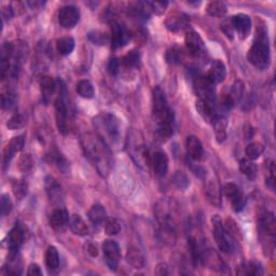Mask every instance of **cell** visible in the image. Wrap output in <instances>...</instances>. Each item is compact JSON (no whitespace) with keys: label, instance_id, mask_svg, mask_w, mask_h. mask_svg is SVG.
Masks as SVG:
<instances>
[{"label":"cell","instance_id":"cell-23","mask_svg":"<svg viewBox=\"0 0 276 276\" xmlns=\"http://www.w3.org/2000/svg\"><path fill=\"white\" fill-rule=\"evenodd\" d=\"M45 264L49 273L55 274L60 270V255L54 246H50L45 252Z\"/></svg>","mask_w":276,"mask_h":276},{"label":"cell","instance_id":"cell-12","mask_svg":"<svg viewBox=\"0 0 276 276\" xmlns=\"http://www.w3.org/2000/svg\"><path fill=\"white\" fill-rule=\"evenodd\" d=\"M50 226L57 232H63L69 226V215L65 208H56L50 216Z\"/></svg>","mask_w":276,"mask_h":276},{"label":"cell","instance_id":"cell-7","mask_svg":"<svg viewBox=\"0 0 276 276\" xmlns=\"http://www.w3.org/2000/svg\"><path fill=\"white\" fill-rule=\"evenodd\" d=\"M31 237V232L22 224H16L9 233V258L16 257L19 249L23 244H25Z\"/></svg>","mask_w":276,"mask_h":276},{"label":"cell","instance_id":"cell-43","mask_svg":"<svg viewBox=\"0 0 276 276\" xmlns=\"http://www.w3.org/2000/svg\"><path fill=\"white\" fill-rule=\"evenodd\" d=\"M220 28H221L222 33H224L229 39L234 38V26H233V22H232V16L225 20V22H222Z\"/></svg>","mask_w":276,"mask_h":276},{"label":"cell","instance_id":"cell-18","mask_svg":"<svg viewBox=\"0 0 276 276\" xmlns=\"http://www.w3.org/2000/svg\"><path fill=\"white\" fill-rule=\"evenodd\" d=\"M165 26L168 31L173 33L184 31V29L189 26V19H188V16L184 13L175 12L171 15H168L165 21Z\"/></svg>","mask_w":276,"mask_h":276},{"label":"cell","instance_id":"cell-46","mask_svg":"<svg viewBox=\"0 0 276 276\" xmlns=\"http://www.w3.org/2000/svg\"><path fill=\"white\" fill-rule=\"evenodd\" d=\"M149 4H150L151 11H154V12L158 15H161L165 12L168 2L167 1H151V2H149Z\"/></svg>","mask_w":276,"mask_h":276},{"label":"cell","instance_id":"cell-36","mask_svg":"<svg viewBox=\"0 0 276 276\" xmlns=\"http://www.w3.org/2000/svg\"><path fill=\"white\" fill-rule=\"evenodd\" d=\"M172 185L176 188L177 190L185 191L190 185L189 178L187 177V175L183 172H176L173 177H172Z\"/></svg>","mask_w":276,"mask_h":276},{"label":"cell","instance_id":"cell-50","mask_svg":"<svg viewBox=\"0 0 276 276\" xmlns=\"http://www.w3.org/2000/svg\"><path fill=\"white\" fill-rule=\"evenodd\" d=\"M85 249L86 251L89 252V254L92 256V257H96L98 255V250H97V247L94 244L92 243H89V244H86L85 245Z\"/></svg>","mask_w":276,"mask_h":276},{"label":"cell","instance_id":"cell-51","mask_svg":"<svg viewBox=\"0 0 276 276\" xmlns=\"http://www.w3.org/2000/svg\"><path fill=\"white\" fill-rule=\"evenodd\" d=\"M13 9L11 5H8V7H5L2 9V16L4 17V19H11V17L13 16Z\"/></svg>","mask_w":276,"mask_h":276},{"label":"cell","instance_id":"cell-22","mask_svg":"<svg viewBox=\"0 0 276 276\" xmlns=\"http://www.w3.org/2000/svg\"><path fill=\"white\" fill-rule=\"evenodd\" d=\"M227 76L226 65L221 61H215L210 67L209 74L207 75L208 79L213 84H218L225 80Z\"/></svg>","mask_w":276,"mask_h":276},{"label":"cell","instance_id":"cell-40","mask_svg":"<svg viewBox=\"0 0 276 276\" xmlns=\"http://www.w3.org/2000/svg\"><path fill=\"white\" fill-rule=\"evenodd\" d=\"M25 118L20 114H16L14 116L11 117V118L8 120L7 123V126L9 130L11 131H15V130H19V128H22L23 126L25 125Z\"/></svg>","mask_w":276,"mask_h":276},{"label":"cell","instance_id":"cell-17","mask_svg":"<svg viewBox=\"0 0 276 276\" xmlns=\"http://www.w3.org/2000/svg\"><path fill=\"white\" fill-rule=\"evenodd\" d=\"M232 22L234 29L237 31L240 39L244 40L249 36L251 31V20L247 14L239 13L236 16H232Z\"/></svg>","mask_w":276,"mask_h":276},{"label":"cell","instance_id":"cell-33","mask_svg":"<svg viewBox=\"0 0 276 276\" xmlns=\"http://www.w3.org/2000/svg\"><path fill=\"white\" fill-rule=\"evenodd\" d=\"M16 104V94L15 92L10 89V87H7L4 89L1 93V106L3 109L10 110L12 109Z\"/></svg>","mask_w":276,"mask_h":276},{"label":"cell","instance_id":"cell-44","mask_svg":"<svg viewBox=\"0 0 276 276\" xmlns=\"http://www.w3.org/2000/svg\"><path fill=\"white\" fill-rule=\"evenodd\" d=\"M12 201L7 195L1 196V216L5 217L10 214V211L12 210Z\"/></svg>","mask_w":276,"mask_h":276},{"label":"cell","instance_id":"cell-16","mask_svg":"<svg viewBox=\"0 0 276 276\" xmlns=\"http://www.w3.org/2000/svg\"><path fill=\"white\" fill-rule=\"evenodd\" d=\"M186 45L192 55L199 56L204 53V49H205L204 41L202 37L195 31H190L187 33Z\"/></svg>","mask_w":276,"mask_h":276},{"label":"cell","instance_id":"cell-5","mask_svg":"<svg viewBox=\"0 0 276 276\" xmlns=\"http://www.w3.org/2000/svg\"><path fill=\"white\" fill-rule=\"evenodd\" d=\"M95 123L98 130L103 131L104 135L108 137L111 143L114 144L118 142L121 135V124L119 119L115 115L105 114L98 116Z\"/></svg>","mask_w":276,"mask_h":276},{"label":"cell","instance_id":"cell-28","mask_svg":"<svg viewBox=\"0 0 276 276\" xmlns=\"http://www.w3.org/2000/svg\"><path fill=\"white\" fill-rule=\"evenodd\" d=\"M55 81L53 80L49 76H43L40 79V87H41V93H42L43 101L48 103L52 96V94L54 93L55 90Z\"/></svg>","mask_w":276,"mask_h":276},{"label":"cell","instance_id":"cell-24","mask_svg":"<svg viewBox=\"0 0 276 276\" xmlns=\"http://www.w3.org/2000/svg\"><path fill=\"white\" fill-rule=\"evenodd\" d=\"M69 228L76 236L84 237L89 234V227L85 224V221L81 218L79 215H73L69 218Z\"/></svg>","mask_w":276,"mask_h":276},{"label":"cell","instance_id":"cell-21","mask_svg":"<svg viewBox=\"0 0 276 276\" xmlns=\"http://www.w3.org/2000/svg\"><path fill=\"white\" fill-rule=\"evenodd\" d=\"M258 226L263 233L274 237L276 233V220L274 214L270 213V211L261 214L259 219H258Z\"/></svg>","mask_w":276,"mask_h":276},{"label":"cell","instance_id":"cell-13","mask_svg":"<svg viewBox=\"0 0 276 276\" xmlns=\"http://www.w3.org/2000/svg\"><path fill=\"white\" fill-rule=\"evenodd\" d=\"M150 164L158 177H164L168 171V158L163 151H156L150 156Z\"/></svg>","mask_w":276,"mask_h":276},{"label":"cell","instance_id":"cell-10","mask_svg":"<svg viewBox=\"0 0 276 276\" xmlns=\"http://www.w3.org/2000/svg\"><path fill=\"white\" fill-rule=\"evenodd\" d=\"M224 193L225 196L230 199L231 206L236 211H242L245 207L246 198L244 197V193L240 190V188L232 183L226 184L224 187Z\"/></svg>","mask_w":276,"mask_h":276},{"label":"cell","instance_id":"cell-41","mask_svg":"<svg viewBox=\"0 0 276 276\" xmlns=\"http://www.w3.org/2000/svg\"><path fill=\"white\" fill-rule=\"evenodd\" d=\"M33 166H34V158L29 154L23 155L20 158L19 162H17V167H19L20 171L23 172V173H26L28 171H31Z\"/></svg>","mask_w":276,"mask_h":276},{"label":"cell","instance_id":"cell-30","mask_svg":"<svg viewBox=\"0 0 276 276\" xmlns=\"http://www.w3.org/2000/svg\"><path fill=\"white\" fill-rule=\"evenodd\" d=\"M262 268L255 262H244L237 268V275H261Z\"/></svg>","mask_w":276,"mask_h":276},{"label":"cell","instance_id":"cell-37","mask_svg":"<svg viewBox=\"0 0 276 276\" xmlns=\"http://www.w3.org/2000/svg\"><path fill=\"white\" fill-rule=\"evenodd\" d=\"M264 151V147L262 144L260 143H251L249 144L247 147H246V156H247V158L250 161L257 160Z\"/></svg>","mask_w":276,"mask_h":276},{"label":"cell","instance_id":"cell-14","mask_svg":"<svg viewBox=\"0 0 276 276\" xmlns=\"http://www.w3.org/2000/svg\"><path fill=\"white\" fill-rule=\"evenodd\" d=\"M25 145V138L24 135H20V136L13 137L10 140L9 144L5 146V148L3 150V165H8L10 161L12 160L15 154L20 152L23 147Z\"/></svg>","mask_w":276,"mask_h":276},{"label":"cell","instance_id":"cell-9","mask_svg":"<svg viewBox=\"0 0 276 276\" xmlns=\"http://www.w3.org/2000/svg\"><path fill=\"white\" fill-rule=\"evenodd\" d=\"M103 254L105 261L111 271H116L118 269L120 261V248L114 239H106L103 243Z\"/></svg>","mask_w":276,"mask_h":276},{"label":"cell","instance_id":"cell-32","mask_svg":"<svg viewBox=\"0 0 276 276\" xmlns=\"http://www.w3.org/2000/svg\"><path fill=\"white\" fill-rule=\"evenodd\" d=\"M206 13L214 17H224L227 14V5L221 1H211L206 5Z\"/></svg>","mask_w":276,"mask_h":276},{"label":"cell","instance_id":"cell-19","mask_svg":"<svg viewBox=\"0 0 276 276\" xmlns=\"http://www.w3.org/2000/svg\"><path fill=\"white\" fill-rule=\"evenodd\" d=\"M205 195L208 201L215 205V206H220L221 204V190L218 180L215 177H211L205 184Z\"/></svg>","mask_w":276,"mask_h":276},{"label":"cell","instance_id":"cell-48","mask_svg":"<svg viewBox=\"0 0 276 276\" xmlns=\"http://www.w3.org/2000/svg\"><path fill=\"white\" fill-rule=\"evenodd\" d=\"M121 68H122L121 58H117V57L111 58L109 62V65H108V69H109L110 74L117 76L121 72Z\"/></svg>","mask_w":276,"mask_h":276},{"label":"cell","instance_id":"cell-31","mask_svg":"<svg viewBox=\"0 0 276 276\" xmlns=\"http://www.w3.org/2000/svg\"><path fill=\"white\" fill-rule=\"evenodd\" d=\"M56 49L62 55H69L75 49V40L72 37H63L56 41Z\"/></svg>","mask_w":276,"mask_h":276},{"label":"cell","instance_id":"cell-26","mask_svg":"<svg viewBox=\"0 0 276 276\" xmlns=\"http://www.w3.org/2000/svg\"><path fill=\"white\" fill-rule=\"evenodd\" d=\"M126 260L135 269H143L146 264L143 254L136 247H130L127 249Z\"/></svg>","mask_w":276,"mask_h":276},{"label":"cell","instance_id":"cell-29","mask_svg":"<svg viewBox=\"0 0 276 276\" xmlns=\"http://www.w3.org/2000/svg\"><path fill=\"white\" fill-rule=\"evenodd\" d=\"M123 67L127 69H133L139 66L140 63V53L137 50H132L126 55L121 58Z\"/></svg>","mask_w":276,"mask_h":276},{"label":"cell","instance_id":"cell-47","mask_svg":"<svg viewBox=\"0 0 276 276\" xmlns=\"http://www.w3.org/2000/svg\"><path fill=\"white\" fill-rule=\"evenodd\" d=\"M181 53L177 48H171L166 53V61L171 64H177L180 62Z\"/></svg>","mask_w":276,"mask_h":276},{"label":"cell","instance_id":"cell-52","mask_svg":"<svg viewBox=\"0 0 276 276\" xmlns=\"http://www.w3.org/2000/svg\"><path fill=\"white\" fill-rule=\"evenodd\" d=\"M156 273L158 274V275H165V274H168V272H167V268H166V266L164 263H160L158 264V266L157 267V271H156Z\"/></svg>","mask_w":276,"mask_h":276},{"label":"cell","instance_id":"cell-11","mask_svg":"<svg viewBox=\"0 0 276 276\" xmlns=\"http://www.w3.org/2000/svg\"><path fill=\"white\" fill-rule=\"evenodd\" d=\"M80 20V11L75 5H66L60 10L58 13V22L62 27L70 29L74 28Z\"/></svg>","mask_w":276,"mask_h":276},{"label":"cell","instance_id":"cell-35","mask_svg":"<svg viewBox=\"0 0 276 276\" xmlns=\"http://www.w3.org/2000/svg\"><path fill=\"white\" fill-rule=\"evenodd\" d=\"M239 171L249 179H254L257 176V165L248 158H243L239 161Z\"/></svg>","mask_w":276,"mask_h":276},{"label":"cell","instance_id":"cell-8","mask_svg":"<svg viewBox=\"0 0 276 276\" xmlns=\"http://www.w3.org/2000/svg\"><path fill=\"white\" fill-rule=\"evenodd\" d=\"M132 35L130 31L118 22H111V48L119 49L127 44L131 40Z\"/></svg>","mask_w":276,"mask_h":276},{"label":"cell","instance_id":"cell-2","mask_svg":"<svg viewBox=\"0 0 276 276\" xmlns=\"http://www.w3.org/2000/svg\"><path fill=\"white\" fill-rule=\"evenodd\" d=\"M81 144L85 157L96 167L98 173L102 176L107 175L110 168L109 152L101 137L94 136L93 134H85L82 136Z\"/></svg>","mask_w":276,"mask_h":276},{"label":"cell","instance_id":"cell-25","mask_svg":"<svg viewBox=\"0 0 276 276\" xmlns=\"http://www.w3.org/2000/svg\"><path fill=\"white\" fill-rule=\"evenodd\" d=\"M215 137L218 143H224L227 138V120L224 116H217L213 120Z\"/></svg>","mask_w":276,"mask_h":276},{"label":"cell","instance_id":"cell-42","mask_svg":"<svg viewBox=\"0 0 276 276\" xmlns=\"http://www.w3.org/2000/svg\"><path fill=\"white\" fill-rule=\"evenodd\" d=\"M87 38L91 41L93 44H97V45H103L106 44L108 40V36L103 32L99 31H93L91 33H89L87 35Z\"/></svg>","mask_w":276,"mask_h":276},{"label":"cell","instance_id":"cell-20","mask_svg":"<svg viewBox=\"0 0 276 276\" xmlns=\"http://www.w3.org/2000/svg\"><path fill=\"white\" fill-rule=\"evenodd\" d=\"M186 148L188 156H189L192 160L195 161H201L204 156V148L202 142L197 136H189L187 138L186 142Z\"/></svg>","mask_w":276,"mask_h":276},{"label":"cell","instance_id":"cell-49","mask_svg":"<svg viewBox=\"0 0 276 276\" xmlns=\"http://www.w3.org/2000/svg\"><path fill=\"white\" fill-rule=\"evenodd\" d=\"M28 275H32V276H36V275H42V272H41V270L39 268L38 264L36 263H32L31 266H29L28 268V272H27Z\"/></svg>","mask_w":276,"mask_h":276},{"label":"cell","instance_id":"cell-38","mask_svg":"<svg viewBox=\"0 0 276 276\" xmlns=\"http://www.w3.org/2000/svg\"><path fill=\"white\" fill-rule=\"evenodd\" d=\"M12 190L16 198L23 199L27 196V190L28 187L27 184L25 183V180H14L12 183Z\"/></svg>","mask_w":276,"mask_h":276},{"label":"cell","instance_id":"cell-1","mask_svg":"<svg viewBox=\"0 0 276 276\" xmlns=\"http://www.w3.org/2000/svg\"><path fill=\"white\" fill-rule=\"evenodd\" d=\"M152 119L156 126V138L161 143L166 142L174 132V114L160 86H155L152 91Z\"/></svg>","mask_w":276,"mask_h":276},{"label":"cell","instance_id":"cell-39","mask_svg":"<svg viewBox=\"0 0 276 276\" xmlns=\"http://www.w3.org/2000/svg\"><path fill=\"white\" fill-rule=\"evenodd\" d=\"M105 231L108 236H117L121 231V224L116 218H107L105 221Z\"/></svg>","mask_w":276,"mask_h":276},{"label":"cell","instance_id":"cell-4","mask_svg":"<svg viewBox=\"0 0 276 276\" xmlns=\"http://www.w3.org/2000/svg\"><path fill=\"white\" fill-rule=\"evenodd\" d=\"M211 222H213V236L219 249L225 254H230L236 247L234 237L226 230L224 222L219 216H214Z\"/></svg>","mask_w":276,"mask_h":276},{"label":"cell","instance_id":"cell-45","mask_svg":"<svg viewBox=\"0 0 276 276\" xmlns=\"http://www.w3.org/2000/svg\"><path fill=\"white\" fill-rule=\"evenodd\" d=\"M55 163H56L58 169H60L63 174H67L69 172V169H70L69 162L64 156L57 155V157L55 158Z\"/></svg>","mask_w":276,"mask_h":276},{"label":"cell","instance_id":"cell-3","mask_svg":"<svg viewBox=\"0 0 276 276\" xmlns=\"http://www.w3.org/2000/svg\"><path fill=\"white\" fill-rule=\"evenodd\" d=\"M257 32L251 48L248 51L247 58L250 64L256 68L263 70L269 67L271 61V53H270L268 29L263 22L257 20Z\"/></svg>","mask_w":276,"mask_h":276},{"label":"cell","instance_id":"cell-27","mask_svg":"<svg viewBox=\"0 0 276 276\" xmlns=\"http://www.w3.org/2000/svg\"><path fill=\"white\" fill-rule=\"evenodd\" d=\"M89 219L94 225H103L107 219V211H106L103 205H93L89 210Z\"/></svg>","mask_w":276,"mask_h":276},{"label":"cell","instance_id":"cell-6","mask_svg":"<svg viewBox=\"0 0 276 276\" xmlns=\"http://www.w3.org/2000/svg\"><path fill=\"white\" fill-rule=\"evenodd\" d=\"M66 87L62 85V90L60 95L55 99V119L58 131L61 134L66 135L68 133V111L66 105Z\"/></svg>","mask_w":276,"mask_h":276},{"label":"cell","instance_id":"cell-15","mask_svg":"<svg viewBox=\"0 0 276 276\" xmlns=\"http://www.w3.org/2000/svg\"><path fill=\"white\" fill-rule=\"evenodd\" d=\"M44 185L46 195H48L50 201L52 203H61L64 198V192L57 180L52 176H46Z\"/></svg>","mask_w":276,"mask_h":276},{"label":"cell","instance_id":"cell-34","mask_svg":"<svg viewBox=\"0 0 276 276\" xmlns=\"http://www.w3.org/2000/svg\"><path fill=\"white\" fill-rule=\"evenodd\" d=\"M76 90H77V93L81 97H83L85 99H91L94 96V87L93 84L89 80H81L78 82L77 87H76Z\"/></svg>","mask_w":276,"mask_h":276}]
</instances>
